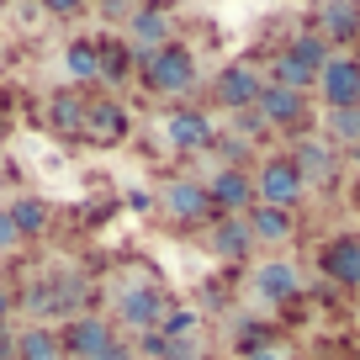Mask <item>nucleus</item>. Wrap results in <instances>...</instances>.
I'll return each instance as SVG.
<instances>
[{
    "label": "nucleus",
    "instance_id": "nucleus-1",
    "mask_svg": "<svg viewBox=\"0 0 360 360\" xmlns=\"http://www.w3.org/2000/svg\"><path fill=\"white\" fill-rule=\"evenodd\" d=\"M143 79L159 90V96H180V90H191V85H196V58L186 53V48L165 43L159 53H148V69H143Z\"/></svg>",
    "mask_w": 360,
    "mask_h": 360
},
{
    "label": "nucleus",
    "instance_id": "nucleus-2",
    "mask_svg": "<svg viewBox=\"0 0 360 360\" xmlns=\"http://www.w3.org/2000/svg\"><path fill=\"white\" fill-rule=\"evenodd\" d=\"M302 186L307 180L297 175V165L292 159H270L265 169H259V186H255V196H259V207H276V212H286V207L302 196Z\"/></svg>",
    "mask_w": 360,
    "mask_h": 360
},
{
    "label": "nucleus",
    "instance_id": "nucleus-3",
    "mask_svg": "<svg viewBox=\"0 0 360 360\" xmlns=\"http://www.w3.org/2000/svg\"><path fill=\"white\" fill-rule=\"evenodd\" d=\"M318 85H323V96H328V112H334V106H360V64L355 58H328V64L318 69Z\"/></svg>",
    "mask_w": 360,
    "mask_h": 360
},
{
    "label": "nucleus",
    "instance_id": "nucleus-4",
    "mask_svg": "<svg viewBox=\"0 0 360 360\" xmlns=\"http://www.w3.org/2000/svg\"><path fill=\"white\" fill-rule=\"evenodd\" d=\"M117 307H122V323H133V328H159V323H165V313H169L165 297H159L148 281H133Z\"/></svg>",
    "mask_w": 360,
    "mask_h": 360
},
{
    "label": "nucleus",
    "instance_id": "nucleus-5",
    "mask_svg": "<svg viewBox=\"0 0 360 360\" xmlns=\"http://www.w3.org/2000/svg\"><path fill=\"white\" fill-rule=\"evenodd\" d=\"M259 69H249V64H233V69H223L217 75V101L228 106V112H249V106L259 101Z\"/></svg>",
    "mask_w": 360,
    "mask_h": 360
},
{
    "label": "nucleus",
    "instance_id": "nucleus-6",
    "mask_svg": "<svg viewBox=\"0 0 360 360\" xmlns=\"http://www.w3.org/2000/svg\"><path fill=\"white\" fill-rule=\"evenodd\" d=\"M64 345H69V355H79V360H101L117 339H112V328H106L101 318H75L69 334H64Z\"/></svg>",
    "mask_w": 360,
    "mask_h": 360
},
{
    "label": "nucleus",
    "instance_id": "nucleus-7",
    "mask_svg": "<svg viewBox=\"0 0 360 360\" xmlns=\"http://www.w3.org/2000/svg\"><path fill=\"white\" fill-rule=\"evenodd\" d=\"M297 286H302V276H297V265H286V259H265V265L255 270L259 302H286V297H297Z\"/></svg>",
    "mask_w": 360,
    "mask_h": 360
},
{
    "label": "nucleus",
    "instance_id": "nucleus-8",
    "mask_svg": "<svg viewBox=\"0 0 360 360\" xmlns=\"http://www.w3.org/2000/svg\"><path fill=\"white\" fill-rule=\"evenodd\" d=\"M79 133L90 138V143H117V138L127 133V112L117 101H96V106H85V127Z\"/></svg>",
    "mask_w": 360,
    "mask_h": 360
},
{
    "label": "nucleus",
    "instance_id": "nucleus-9",
    "mask_svg": "<svg viewBox=\"0 0 360 360\" xmlns=\"http://www.w3.org/2000/svg\"><path fill=\"white\" fill-rule=\"evenodd\" d=\"M255 106L265 112V122H276V127H292V122H302V112H307L302 90H281V85H265Z\"/></svg>",
    "mask_w": 360,
    "mask_h": 360
},
{
    "label": "nucleus",
    "instance_id": "nucleus-10",
    "mask_svg": "<svg viewBox=\"0 0 360 360\" xmlns=\"http://www.w3.org/2000/svg\"><path fill=\"white\" fill-rule=\"evenodd\" d=\"M207 196H212V207H223V212H244V207L255 202V186H249V175H238V169H223V175H212Z\"/></svg>",
    "mask_w": 360,
    "mask_h": 360
},
{
    "label": "nucleus",
    "instance_id": "nucleus-11",
    "mask_svg": "<svg viewBox=\"0 0 360 360\" xmlns=\"http://www.w3.org/2000/svg\"><path fill=\"white\" fill-rule=\"evenodd\" d=\"M323 270L345 286H360V238H334L323 249Z\"/></svg>",
    "mask_w": 360,
    "mask_h": 360
},
{
    "label": "nucleus",
    "instance_id": "nucleus-12",
    "mask_svg": "<svg viewBox=\"0 0 360 360\" xmlns=\"http://www.w3.org/2000/svg\"><path fill=\"white\" fill-rule=\"evenodd\" d=\"M165 138L175 148H202V143H212V122H207L202 112H175L165 122Z\"/></svg>",
    "mask_w": 360,
    "mask_h": 360
},
{
    "label": "nucleus",
    "instance_id": "nucleus-13",
    "mask_svg": "<svg viewBox=\"0 0 360 360\" xmlns=\"http://www.w3.org/2000/svg\"><path fill=\"white\" fill-rule=\"evenodd\" d=\"M165 202H169L175 217H207V212H212V196H207L196 180H175V186L165 191Z\"/></svg>",
    "mask_w": 360,
    "mask_h": 360
},
{
    "label": "nucleus",
    "instance_id": "nucleus-14",
    "mask_svg": "<svg viewBox=\"0 0 360 360\" xmlns=\"http://www.w3.org/2000/svg\"><path fill=\"white\" fill-rule=\"evenodd\" d=\"M244 223H249V233H255V238H270V244H281V238L286 233H292V217H286V212H276V207H249V217H244Z\"/></svg>",
    "mask_w": 360,
    "mask_h": 360
},
{
    "label": "nucleus",
    "instance_id": "nucleus-15",
    "mask_svg": "<svg viewBox=\"0 0 360 360\" xmlns=\"http://www.w3.org/2000/svg\"><path fill=\"white\" fill-rule=\"evenodd\" d=\"M169 43V22L165 11H133V48H165Z\"/></svg>",
    "mask_w": 360,
    "mask_h": 360
},
{
    "label": "nucleus",
    "instance_id": "nucleus-16",
    "mask_svg": "<svg viewBox=\"0 0 360 360\" xmlns=\"http://www.w3.org/2000/svg\"><path fill=\"white\" fill-rule=\"evenodd\" d=\"M249 238H255V233H249V223H244V217H228V223H217L212 249H217L223 259H238V255L249 249Z\"/></svg>",
    "mask_w": 360,
    "mask_h": 360
},
{
    "label": "nucleus",
    "instance_id": "nucleus-17",
    "mask_svg": "<svg viewBox=\"0 0 360 360\" xmlns=\"http://www.w3.org/2000/svg\"><path fill=\"white\" fill-rule=\"evenodd\" d=\"M64 64H69V75H75V79H96V75H101V48L79 37V43H69Z\"/></svg>",
    "mask_w": 360,
    "mask_h": 360
},
{
    "label": "nucleus",
    "instance_id": "nucleus-18",
    "mask_svg": "<svg viewBox=\"0 0 360 360\" xmlns=\"http://www.w3.org/2000/svg\"><path fill=\"white\" fill-rule=\"evenodd\" d=\"M16 355H22V360H58V355H64V345H58L48 328H27L22 345H16Z\"/></svg>",
    "mask_w": 360,
    "mask_h": 360
},
{
    "label": "nucleus",
    "instance_id": "nucleus-19",
    "mask_svg": "<svg viewBox=\"0 0 360 360\" xmlns=\"http://www.w3.org/2000/svg\"><path fill=\"white\" fill-rule=\"evenodd\" d=\"M323 32L328 37H355L360 32V6H323Z\"/></svg>",
    "mask_w": 360,
    "mask_h": 360
},
{
    "label": "nucleus",
    "instance_id": "nucleus-20",
    "mask_svg": "<svg viewBox=\"0 0 360 360\" xmlns=\"http://www.w3.org/2000/svg\"><path fill=\"white\" fill-rule=\"evenodd\" d=\"M313 79H318V75L302 64V58H292V53L276 58V85H281V90H307Z\"/></svg>",
    "mask_w": 360,
    "mask_h": 360
},
{
    "label": "nucleus",
    "instance_id": "nucleus-21",
    "mask_svg": "<svg viewBox=\"0 0 360 360\" xmlns=\"http://www.w3.org/2000/svg\"><path fill=\"white\" fill-rule=\"evenodd\" d=\"M328 138L360 143V106H334V112H328Z\"/></svg>",
    "mask_w": 360,
    "mask_h": 360
},
{
    "label": "nucleus",
    "instance_id": "nucleus-22",
    "mask_svg": "<svg viewBox=\"0 0 360 360\" xmlns=\"http://www.w3.org/2000/svg\"><path fill=\"white\" fill-rule=\"evenodd\" d=\"M292 165H297V175H328V165H334V159H328V143H318V138H313V143H302V148H297V159H292Z\"/></svg>",
    "mask_w": 360,
    "mask_h": 360
},
{
    "label": "nucleus",
    "instance_id": "nucleus-23",
    "mask_svg": "<svg viewBox=\"0 0 360 360\" xmlns=\"http://www.w3.org/2000/svg\"><path fill=\"white\" fill-rule=\"evenodd\" d=\"M11 223H16V233H37V228L48 223V207L27 196V202H16V207H11Z\"/></svg>",
    "mask_w": 360,
    "mask_h": 360
},
{
    "label": "nucleus",
    "instance_id": "nucleus-24",
    "mask_svg": "<svg viewBox=\"0 0 360 360\" xmlns=\"http://www.w3.org/2000/svg\"><path fill=\"white\" fill-rule=\"evenodd\" d=\"M286 53H292V58H302V64L313 69V75L328 64V53H323V37H313V32H307V37H297V43L286 48Z\"/></svg>",
    "mask_w": 360,
    "mask_h": 360
},
{
    "label": "nucleus",
    "instance_id": "nucleus-25",
    "mask_svg": "<svg viewBox=\"0 0 360 360\" xmlns=\"http://www.w3.org/2000/svg\"><path fill=\"white\" fill-rule=\"evenodd\" d=\"M53 127H64V133H79V127H85V106H79L75 96H58V101H53Z\"/></svg>",
    "mask_w": 360,
    "mask_h": 360
},
{
    "label": "nucleus",
    "instance_id": "nucleus-26",
    "mask_svg": "<svg viewBox=\"0 0 360 360\" xmlns=\"http://www.w3.org/2000/svg\"><path fill=\"white\" fill-rule=\"evenodd\" d=\"M165 339H191V328H196V313L191 307H175V313H165Z\"/></svg>",
    "mask_w": 360,
    "mask_h": 360
},
{
    "label": "nucleus",
    "instance_id": "nucleus-27",
    "mask_svg": "<svg viewBox=\"0 0 360 360\" xmlns=\"http://www.w3.org/2000/svg\"><path fill=\"white\" fill-rule=\"evenodd\" d=\"M16 238H22V233H16V223H11V212H0V249H11V244H16Z\"/></svg>",
    "mask_w": 360,
    "mask_h": 360
},
{
    "label": "nucleus",
    "instance_id": "nucleus-28",
    "mask_svg": "<svg viewBox=\"0 0 360 360\" xmlns=\"http://www.w3.org/2000/svg\"><path fill=\"white\" fill-rule=\"evenodd\" d=\"M249 360H286V355H281V349H265V345H259V349H249Z\"/></svg>",
    "mask_w": 360,
    "mask_h": 360
},
{
    "label": "nucleus",
    "instance_id": "nucleus-29",
    "mask_svg": "<svg viewBox=\"0 0 360 360\" xmlns=\"http://www.w3.org/2000/svg\"><path fill=\"white\" fill-rule=\"evenodd\" d=\"M101 360H133V349H122V345H112V349H106V355Z\"/></svg>",
    "mask_w": 360,
    "mask_h": 360
},
{
    "label": "nucleus",
    "instance_id": "nucleus-30",
    "mask_svg": "<svg viewBox=\"0 0 360 360\" xmlns=\"http://www.w3.org/2000/svg\"><path fill=\"white\" fill-rule=\"evenodd\" d=\"M6 313H11V297H6V292H0V323H6Z\"/></svg>",
    "mask_w": 360,
    "mask_h": 360
}]
</instances>
